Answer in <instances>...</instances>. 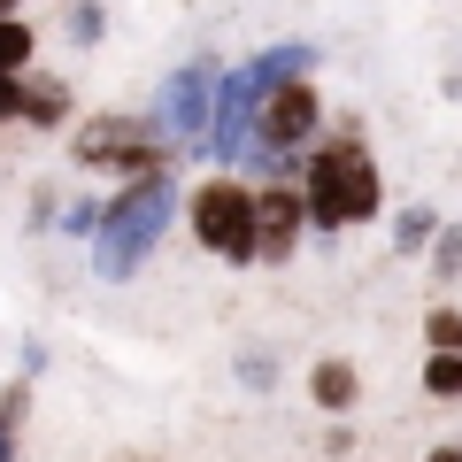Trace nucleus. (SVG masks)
I'll list each match as a JSON object with an SVG mask.
<instances>
[{
  "label": "nucleus",
  "instance_id": "6e6552de",
  "mask_svg": "<svg viewBox=\"0 0 462 462\" xmlns=\"http://www.w3.org/2000/svg\"><path fill=\"white\" fill-rule=\"evenodd\" d=\"M309 401L324 416H355V401H363V370L346 363V355H316V363H309Z\"/></svg>",
  "mask_w": 462,
  "mask_h": 462
},
{
  "label": "nucleus",
  "instance_id": "f257e3e1",
  "mask_svg": "<svg viewBox=\"0 0 462 462\" xmlns=\"http://www.w3.org/2000/svg\"><path fill=\"white\" fill-rule=\"evenodd\" d=\"M300 200H309V231H355V224H370V216H385L378 154L355 132L316 139V147L300 154Z\"/></svg>",
  "mask_w": 462,
  "mask_h": 462
},
{
  "label": "nucleus",
  "instance_id": "aec40b11",
  "mask_svg": "<svg viewBox=\"0 0 462 462\" xmlns=\"http://www.w3.org/2000/svg\"><path fill=\"white\" fill-rule=\"evenodd\" d=\"M0 124H16V78H0Z\"/></svg>",
  "mask_w": 462,
  "mask_h": 462
},
{
  "label": "nucleus",
  "instance_id": "f8f14e48",
  "mask_svg": "<svg viewBox=\"0 0 462 462\" xmlns=\"http://www.w3.org/2000/svg\"><path fill=\"white\" fill-rule=\"evenodd\" d=\"M431 239H439V208H424V200H416V208L393 216V254H424Z\"/></svg>",
  "mask_w": 462,
  "mask_h": 462
},
{
  "label": "nucleus",
  "instance_id": "7ed1b4c3",
  "mask_svg": "<svg viewBox=\"0 0 462 462\" xmlns=\"http://www.w3.org/2000/svg\"><path fill=\"white\" fill-rule=\"evenodd\" d=\"M78 170H108V178L139 185V178H170V139L154 116H85L69 139Z\"/></svg>",
  "mask_w": 462,
  "mask_h": 462
},
{
  "label": "nucleus",
  "instance_id": "20e7f679",
  "mask_svg": "<svg viewBox=\"0 0 462 462\" xmlns=\"http://www.w3.org/2000/svg\"><path fill=\"white\" fill-rule=\"evenodd\" d=\"M185 224H193V239L216 254V263L254 270V185L247 178H231V170L200 178L193 193H185Z\"/></svg>",
  "mask_w": 462,
  "mask_h": 462
},
{
  "label": "nucleus",
  "instance_id": "f03ea898",
  "mask_svg": "<svg viewBox=\"0 0 462 462\" xmlns=\"http://www.w3.org/2000/svg\"><path fill=\"white\" fill-rule=\"evenodd\" d=\"M170 216H178V193H170V178L116 185V193H108V216H100V231H93V270H100L108 285H124L154 247H162Z\"/></svg>",
  "mask_w": 462,
  "mask_h": 462
},
{
  "label": "nucleus",
  "instance_id": "ddd939ff",
  "mask_svg": "<svg viewBox=\"0 0 462 462\" xmlns=\"http://www.w3.org/2000/svg\"><path fill=\"white\" fill-rule=\"evenodd\" d=\"M424 270H431L439 285H455V278H462V224H439V239L424 247Z\"/></svg>",
  "mask_w": 462,
  "mask_h": 462
},
{
  "label": "nucleus",
  "instance_id": "dca6fc26",
  "mask_svg": "<svg viewBox=\"0 0 462 462\" xmlns=\"http://www.w3.org/2000/svg\"><path fill=\"white\" fill-rule=\"evenodd\" d=\"M270 378H278V355H254V346H239V385H247V393H270Z\"/></svg>",
  "mask_w": 462,
  "mask_h": 462
},
{
  "label": "nucleus",
  "instance_id": "4468645a",
  "mask_svg": "<svg viewBox=\"0 0 462 462\" xmlns=\"http://www.w3.org/2000/svg\"><path fill=\"white\" fill-rule=\"evenodd\" d=\"M424 339H431V355H462V309H455V300H431Z\"/></svg>",
  "mask_w": 462,
  "mask_h": 462
},
{
  "label": "nucleus",
  "instance_id": "5701e85b",
  "mask_svg": "<svg viewBox=\"0 0 462 462\" xmlns=\"http://www.w3.org/2000/svg\"><path fill=\"white\" fill-rule=\"evenodd\" d=\"M0 16H23V0H0Z\"/></svg>",
  "mask_w": 462,
  "mask_h": 462
},
{
  "label": "nucleus",
  "instance_id": "a211bd4d",
  "mask_svg": "<svg viewBox=\"0 0 462 462\" xmlns=\"http://www.w3.org/2000/svg\"><path fill=\"white\" fill-rule=\"evenodd\" d=\"M62 32L78 39V47H93V39L108 32V23H100V8H93V0H78V8H69V23H62Z\"/></svg>",
  "mask_w": 462,
  "mask_h": 462
},
{
  "label": "nucleus",
  "instance_id": "6ab92c4d",
  "mask_svg": "<svg viewBox=\"0 0 462 462\" xmlns=\"http://www.w3.org/2000/svg\"><path fill=\"white\" fill-rule=\"evenodd\" d=\"M23 416H32V385L16 378L8 393H0V424H16V431H23Z\"/></svg>",
  "mask_w": 462,
  "mask_h": 462
},
{
  "label": "nucleus",
  "instance_id": "9d476101",
  "mask_svg": "<svg viewBox=\"0 0 462 462\" xmlns=\"http://www.w3.org/2000/svg\"><path fill=\"white\" fill-rule=\"evenodd\" d=\"M309 69H316V47H300V39H293V47H270V54H254V62H247V78H254V93H270V85H285V78H309Z\"/></svg>",
  "mask_w": 462,
  "mask_h": 462
},
{
  "label": "nucleus",
  "instance_id": "423d86ee",
  "mask_svg": "<svg viewBox=\"0 0 462 462\" xmlns=\"http://www.w3.org/2000/svg\"><path fill=\"white\" fill-rule=\"evenodd\" d=\"M216 93H224V78H216V62H185L178 78L154 93V124H162V139L170 147H193V154H208V132H216Z\"/></svg>",
  "mask_w": 462,
  "mask_h": 462
},
{
  "label": "nucleus",
  "instance_id": "0eeeda50",
  "mask_svg": "<svg viewBox=\"0 0 462 462\" xmlns=\"http://www.w3.org/2000/svg\"><path fill=\"white\" fill-rule=\"evenodd\" d=\"M300 231H309V200H300V185L263 178V185H254V263L285 270L293 247H300Z\"/></svg>",
  "mask_w": 462,
  "mask_h": 462
},
{
  "label": "nucleus",
  "instance_id": "2eb2a0df",
  "mask_svg": "<svg viewBox=\"0 0 462 462\" xmlns=\"http://www.w3.org/2000/svg\"><path fill=\"white\" fill-rule=\"evenodd\" d=\"M424 393L431 401H462V355H424Z\"/></svg>",
  "mask_w": 462,
  "mask_h": 462
},
{
  "label": "nucleus",
  "instance_id": "4be33fe9",
  "mask_svg": "<svg viewBox=\"0 0 462 462\" xmlns=\"http://www.w3.org/2000/svg\"><path fill=\"white\" fill-rule=\"evenodd\" d=\"M0 462H16V424H0Z\"/></svg>",
  "mask_w": 462,
  "mask_h": 462
},
{
  "label": "nucleus",
  "instance_id": "1a4fd4ad",
  "mask_svg": "<svg viewBox=\"0 0 462 462\" xmlns=\"http://www.w3.org/2000/svg\"><path fill=\"white\" fill-rule=\"evenodd\" d=\"M16 124H32V132L69 124V85L47 78V69H23V78H16Z\"/></svg>",
  "mask_w": 462,
  "mask_h": 462
},
{
  "label": "nucleus",
  "instance_id": "412c9836",
  "mask_svg": "<svg viewBox=\"0 0 462 462\" xmlns=\"http://www.w3.org/2000/svg\"><path fill=\"white\" fill-rule=\"evenodd\" d=\"M424 462H462V439H439V447H424Z\"/></svg>",
  "mask_w": 462,
  "mask_h": 462
},
{
  "label": "nucleus",
  "instance_id": "9b49d317",
  "mask_svg": "<svg viewBox=\"0 0 462 462\" xmlns=\"http://www.w3.org/2000/svg\"><path fill=\"white\" fill-rule=\"evenodd\" d=\"M32 54H39V32L23 16H0V78H23Z\"/></svg>",
  "mask_w": 462,
  "mask_h": 462
},
{
  "label": "nucleus",
  "instance_id": "f3484780",
  "mask_svg": "<svg viewBox=\"0 0 462 462\" xmlns=\"http://www.w3.org/2000/svg\"><path fill=\"white\" fill-rule=\"evenodd\" d=\"M100 216H108V200H69V208L54 216V224H62L69 239H93V231H100Z\"/></svg>",
  "mask_w": 462,
  "mask_h": 462
},
{
  "label": "nucleus",
  "instance_id": "39448f33",
  "mask_svg": "<svg viewBox=\"0 0 462 462\" xmlns=\"http://www.w3.org/2000/svg\"><path fill=\"white\" fill-rule=\"evenodd\" d=\"M316 124H324V93L316 78H285L254 100V154L247 162H300L316 147Z\"/></svg>",
  "mask_w": 462,
  "mask_h": 462
}]
</instances>
